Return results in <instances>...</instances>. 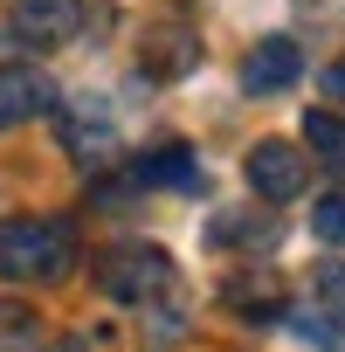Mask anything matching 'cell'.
Masks as SVG:
<instances>
[{"mask_svg": "<svg viewBox=\"0 0 345 352\" xmlns=\"http://www.w3.org/2000/svg\"><path fill=\"white\" fill-rule=\"evenodd\" d=\"M76 270V228L42 221V214H8L0 221V276L14 283H63Z\"/></svg>", "mask_w": 345, "mask_h": 352, "instance_id": "cell-1", "label": "cell"}, {"mask_svg": "<svg viewBox=\"0 0 345 352\" xmlns=\"http://www.w3.org/2000/svg\"><path fill=\"white\" fill-rule=\"evenodd\" d=\"M97 290L111 304H159V297H172V256L159 242H118L97 263Z\"/></svg>", "mask_w": 345, "mask_h": 352, "instance_id": "cell-2", "label": "cell"}, {"mask_svg": "<svg viewBox=\"0 0 345 352\" xmlns=\"http://www.w3.org/2000/svg\"><path fill=\"white\" fill-rule=\"evenodd\" d=\"M8 28L21 35V49H63L83 28V0H14Z\"/></svg>", "mask_w": 345, "mask_h": 352, "instance_id": "cell-3", "label": "cell"}, {"mask_svg": "<svg viewBox=\"0 0 345 352\" xmlns=\"http://www.w3.org/2000/svg\"><path fill=\"white\" fill-rule=\"evenodd\" d=\"M63 104V90L42 69H0V131H21L35 118H49Z\"/></svg>", "mask_w": 345, "mask_h": 352, "instance_id": "cell-4", "label": "cell"}, {"mask_svg": "<svg viewBox=\"0 0 345 352\" xmlns=\"http://www.w3.org/2000/svg\"><path fill=\"white\" fill-rule=\"evenodd\" d=\"M304 152L297 145H283V138H263L256 152H249V187L263 194V201H297L304 194Z\"/></svg>", "mask_w": 345, "mask_h": 352, "instance_id": "cell-5", "label": "cell"}, {"mask_svg": "<svg viewBox=\"0 0 345 352\" xmlns=\"http://www.w3.org/2000/svg\"><path fill=\"white\" fill-rule=\"evenodd\" d=\"M297 69H304L297 42H290V35H263V42L249 49V63H242V90H249V97H276V90L297 83Z\"/></svg>", "mask_w": 345, "mask_h": 352, "instance_id": "cell-6", "label": "cell"}, {"mask_svg": "<svg viewBox=\"0 0 345 352\" xmlns=\"http://www.w3.org/2000/svg\"><path fill=\"white\" fill-rule=\"evenodd\" d=\"M56 131H63V152H76L83 166H97L104 152H111V111H97V104H56Z\"/></svg>", "mask_w": 345, "mask_h": 352, "instance_id": "cell-7", "label": "cell"}, {"mask_svg": "<svg viewBox=\"0 0 345 352\" xmlns=\"http://www.w3.org/2000/svg\"><path fill=\"white\" fill-rule=\"evenodd\" d=\"M194 63H201L194 28H180V21H152V28H145V69H152V76H187Z\"/></svg>", "mask_w": 345, "mask_h": 352, "instance_id": "cell-8", "label": "cell"}, {"mask_svg": "<svg viewBox=\"0 0 345 352\" xmlns=\"http://www.w3.org/2000/svg\"><path fill=\"white\" fill-rule=\"evenodd\" d=\"M131 180H138V187H187V194H201L208 173H201V159H194L187 145H159V152H145V159L131 166Z\"/></svg>", "mask_w": 345, "mask_h": 352, "instance_id": "cell-9", "label": "cell"}, {"mask_svg": "<svg viewBox=\"0 0 345 352\" xmlns=\"http://www.w3.org/2000/svg\"><path fill=\"white\" fill-rule=\"evenodd\" d=\"M228 311H242V318H256V324H269V318H283V290H276V276L269 270H249V276H228Z\"/></svg>", "mask_w": 345, "mask_h": 352, "instance_id": "cell-10", "label": "cell"}, {"mask_svg": "<svg viewBox=\"0 0 345 352\" xmlns=\"http://www.w3.org/2000/svg\"><path fill=\"white\" fill-rule=\"evenodd\" d=\"M0 352H42V318L21 297H0Z\"/></svg>", "mask_w": 345, "mask_h": 352, "instance_id": "cell-11", "label": "cell"}, {"mask_svg": "<svg viewBox=\"0 0 345 352\" xmlns=\"http://www.w3.org/2000/svg\"><path fill=\"white\" fill-rule=\"evenodd\" d=\"M208 242H214V249H228V242H235V249H269V242H276V221H269V214H263V221H256V214H221V221L208 228Z\"/></svg>", "mask_w": 345, "mask_h": 352, "instance_id": "cell-12", "label": "cell"}, {"mask_svg": "<svg viewBox=\"0 0 345 352\" xmlns=\"http://www.w3.org/2000/svg\"><path fill=\"white\" fill-rule=\"evenodd\" d=\"M304 145H311L324 166H345V118H338V111H311V118H304Z\"/></svg>", "mask_w": 345, "mask_h": 352, "instance_id": "cell-13", "label": "cell"}, {"mask_svg": "<svg viewBox=\"0 0 345 352\" xmlns=\"http://www.w3.org/2000/svg\"><path fill=\"white\" fill-rule=\"evenodd\" d=\"M311 235L331 242V249H345V194H324V201L311 208Z\"/></svg>", "mask_w": 345, "mask_h": 352, "instance_id": "cell-14", "label": "cell"}, {"mask_svg": "<svg viewBox=\"0 0 345 352\" xmlns=\"http://www.w3.org/2000/svg\"><path fill=\"white\" fill-rule=\"evenodd\" d=\"M318 304H324L331 318H345V263H324V270H318Z\"/></svg>", "mask_w": 345, "mask_h": 352, "instance_id": "cell-15", "label": "cell"}, {"mask_svg": "<svg viewBox=\"0 0 345 352\" xmlns=\"http://www.w3.org/2000/svg\"><path fill=\"white\" fill-rule=\"evenodd\" d=\"M324 97H338V104H345V63H331V69H324Z\"/></svg>", "mask_w": 345, "mask_h": 352, "instance_id": "cell-16", "label": "cell"}, {"mask_svg": "<svg viewBox=\"0 0 345 352\" xmlns=\"http://www.w3.org/2000/svg\"><path fill=\"white\" fill-rule=\"evenodd\" d=\"M49 352H83V345H76V338H69V345H49Z\"/></svg>", "mask_w": 345, "mask_h": 352, "instance_id": "cell-17", "label": "cell"}]
</instances>
